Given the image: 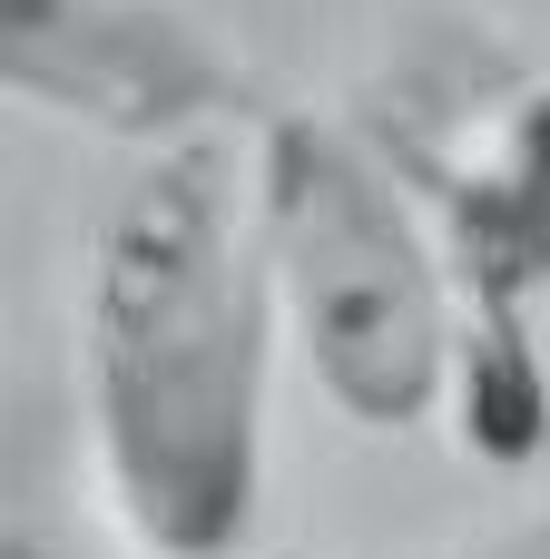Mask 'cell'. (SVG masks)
<instances>
[{
	"label": "cell",
	"mask_w": 550,
	"mask_h": 559,
	"mask_svg": "<svg viewBox=\"0 0 550 559\" xmlns=\"http://www.w3.org/2000/svg\"><path fill=\"white\" fill-rule=\"evenodd\" d=\"M266 128L157 147L89 226L79 403L118 531L148 559H236L266 481L276 364Z\"/></svg>",
	"instance_id": "obj_1"
},
{
	"label": "cell",
	"mask_w": 550,
	"mask_h": 559,
	"mask_svg": "<svg viewBox=\"0 0 550 559\" xmlns=\"http://www.w3.org/2000/svg\"><path fill=\"white\" fill-rule=\"evenodd\" d=\"M266 226H276V295L305 344L325 403L364 432H413L443 413L453 373L472 364L453 255L374 147L325 108L266 118Z\"/></svg>",
	"instance_id": "obj_2"
},
{
	"label": "cell",
	"mask_w": 550,
	"mask_h": 559,
	"mask_svg": "<svg viewBox=\"0 0 550 559\" xmlns=\"http://www.w3.org/2000/svg\"><path fill=\"white\" fill-rule=\"evenodd\" d=\"M374 147L403 167L453 255L472 324L463 383L531 403V295L550 285V69L482 79L433 118H384Z\"/></svg>",
	"instance_id": "obj_3"
},
{
	"label": "cell",
	"mask_w": 550,
	"mask_h": 559,
	"mask_svg": "<svg viewBox=\"0 0 550 559\" xmlns=\"http://www.w3.org/2000/svg\"><path fill=\"white\" fill-rule=\"evenodd\" d=\"M0 79L30 108H59L138 157L266 128L246 59L187 0H0Z\"/></svg>",
	"instance_id": "obj_4"
},
{
	"label": "cell",
	"mask_w": 550,
	"mask_h": 559,
	"mask_svg": "<svg viewBox=\"0 0 550 559\" xmlns=\"http://www.w3.org/2000/svg\"><path fill=\"white\" fill-rule=\"evenodd\" d=\"M453 559H550V511L512 521V531H482V540H463Z\"/></svg>",
	"instance_id": "obj_5"
},
{
	"label": "cell",
	"mask_w": 550,
	"mask_h": 559,
	"mask_svg": "<svg viewBox=\"0 0 550 559\" xmlns=\"http://www.w3.org/2000/svg\"><path fill=\"white\" fill-rule=\"evenodd\" d=\"M0 559H39V550H30V531H10V540H0Z\"/></svg>",
	"instance_id": "obj_6"
}]
</instances>
